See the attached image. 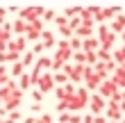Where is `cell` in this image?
<instances>
[{"label":"cell","mask_w":125,"mask_h":123,"mask_svg":"<svg viewBox=\"0 0 125 123\" xmlns=\"http://www.w3.org/2000/svg\"><path fill=\"white\" fill-rule=\"evenodd\" d=\"M75 37H80V39H89V37H95V27H91V25H80L77 30H75Z\"/></svg>","instance_id":"obj_11"},{"label":"cell","mask_w":125,"mask_h":123,"mask_svg":"<svg viewBox=\"0 0 125 123\" xmlns=\"http://www.w3.org/2000/svg\"><path fill=\"white\" fill-rule=\"evenodd\" d=\"M102 14H105V21H112L116 18L118 14H123V7L121 5H109V7H102Z\"/></svg>","instance_id":"obj_9"},{"label":"cell","mask_w":125,"mask_h":123,"mask_svg":"<svg viewBox=\"0 0 125 123\" xmlns=\"http://www.w3.org/2000/svg\"><path fill=\"white\" fill-rule=\"evenodd\" d=\"M9 119H14V121L18 123V121H21V112H18V110H16V112H11V114H9Z\"/></svg>","instance_id":"obj_42"},{"label":"cell","mask_w":125,"mask_h":123,"mask_svg":"<svg viewBox=\"0 0 125 123\" xmlns=\"http://www.w3.org/2000/svg\"><path fill=\"white\" fill-rule=\"evenodd\" d=\"M0 107H2V100H0Z\"/></svg>","instance_id":"obj_49"},{"label":"cell","mask_w":125,"mask_h":123,"mask_svg":"<svg viewBox=\"0 0 125 123\" xmlns=\"http://www.w3.org/2000/svg\"><path fill=\"white\" fill-rule=\"evenodd\" d=\"M36 123H55V119H52V116H50V114H48V112H43V114H41V116H36Z\"/></svg>","instance_id":"obj_30"},{"label":"cell","mask_w":125,"mask_h":123,"mask_svg":"<svg viewBox=\"0 0 125 123\" xmlns=\"http://www.w3.org/2000/svg\"><path fill=\"white\" fill-rule=\"evenodd\" d=\"M30 96H32V100H34V103H43V96H46V93H41L39 89H32V93H30Z\"/></svg>","instance_id":"obj_31"},{"label":"cell","mask_w":125,"mask_h":123,"mask_svg":"<svg viewBox=\"0 0 125 123\" xmlns=\"http://www.w3.org/2000/svg\"><path fill=\"white\" fill-rule=\"evenodd\" d=\"M71 119H73V114H71V112H62L57 121H59V123H71Z\"/></svg>","instance_id":"obj_34"},{"label":"cell","mask_w":125,"mask_h":123,"mask_svg":"<svg viewBox=\"0 0 125 123\" xmlns=\"http://www.w3.org/2000/svg\"><path fill=\"white\" fill-rule=\"evenodd\" d=\"M21 59H23L21 53H14V50H7V53H5V64H16Z\"/></svg>","instance_id":"obj_17"},{"label":"cell","mask_w":125,"mask_h":123,"mask_svg":"<svg viewBox=\"0 0 125 123\" xmlns=\"http://www.w3.org/2000/svg\"><path fill=\"white\" fill-rule=\"evenodd\" d=\"M93 123H107V116L100 114V116H93Z\"/></svg>","instance_id":"obj_41"},{"label":"cell","mask_w":125,"mask_h":123,"mask_svg":"<svg viewBox=\"0 0 125 123\" xmlns=\"http://www.w3.org/2000/svg\"><path fill=\"white\" fill-rule=\"evenodd\" d=\"M55 16H57V11H55V9H46V11H43V23H50V21H55Z\"/></svg>","instance_id":"obj_29"},{"label":"cell","mask_w":125,"mask_h":123,"mask_svg":"<svg viewBox=\"0 0 125 123\" xmlns=\"http://www.w3.org/2000/svg\"><path fill=\"white\" fill-rule=\"evenodd\" d=\"M30 87H32V78H30V73H23L18 78V89L21 91H30Z\"/></svg>","instance_id":"obj_15"},{"label":"cell","mask_w":125,"mask_h":123,"mask_svg":"<svg viewBox=\"0 0 125 123\" xmlns=\"http://www.w3.org/2000/svg\"><path fill=\"white\" fill-rule=\"evenodd\" d=\"M80 119H82V114H73V119H71V123H80Z\"/></svg>","instance_id":"obj_43"},{"label":"cell","mask_w":125,"mask_h":123,"mask_svg":"<svg viewBox=\"0 0 125 123\" xmlns=\"http://www.w3.org/2000/svg\"><path fill=\"white\" fill-rule=\"evenodd\" d=\"M41 43H43L46 48H57V37H55V32L46 27V30L41 32Z\"/></svg>","instance_id":"obj_8"},{"label":"cell","mask_w":125,"mask_h":123,"mask_svg":"<svg viewBox=\"0 0 125 123\" xmlns=\"http://www.w3.org/2000/svg\"><path fill=\"white\" fill-rule=\"evenodd\" d=\"M0 64H5V53H0Z\"/></svg>","instance_id":"obj_46"},{"label":"cell","mask_w":125,"mask_h":123,"mask_svg":"<svg viewBox=\"0 0 125 123\" xmlns=\"http://www.w3.org/2000/svg\"><path fill=\"white\" fill-rule=\"evenodd\" d=\"M112 59L116 62V66L125 64V48H123V46H116V48L112 50Z\"/></svg>","instance_id":"obj_13"},{"label":"cell","mask_w":125,"mask_h":123,"mask_svg":"<svg viewBox=\"0 0 125 123\" xmlns=\"http://www.w3.org/2000/svg\"><path fill=\"white\" fill-rule=\"evenodd\" d=\"M43 50H46V46H43L41 41H39V43H34V46H32V53H34L36 57H41V53H43Z\"/></svg>","instance_id":"obj_33"},{"label":"cell","mask_w":125,"mask_h":123,"mask_svg":"<svg viewBox=\"0 0 125 123\" xmlns=\"http://www.w3.org/2000/svg\"><path fill=\"white\" fill-rule=\"evenodd\" d=\"M18 11H21L18 5H9V7H7V14H16V16H18Z\"/></svg>","instance_id":"obj_39"},{"label":"cell","mask_w":125,"mask_h":123,"mask_svg":"<svg viewBox=\"0 0 125 123\" xmlns=\"http://www.w3.org/2000/svg\"><path fill=\"white\" fill-rule=\"evenodd\" d=\"M98 62L109 64V62H112V53H109V50H105V48H100V50H98Z\"/></svg>","instance_id":"obj_25"},{"label":"cell","mask_w":125,"mask_h":123,"mask_svg":"<svg viewBox=\"0 0 125 123\" xmlns=\"http://www.w3.org/2000/svg\"><path fill=\"white\" fill-rule=\"evenodd\" d=\"M43 11H46V7H41V5H30V7H23V9L18 11V18L25 21V23H32V21L43 18Z\"/></svg>","instance_id":"obj_1"},{"label":"cell","mask_w":125,"mask_h":123,"mask_svg":"<svg viewBox=\"0 0 125 123\" xmlns=\"http://www.w3.org/2000/svg\"><path fill=\"white\" fill-rule=\"evenodd\" d=\"M30 112H32V116H36V114L41 112V103H32V107H30Z\"/></svg>","instance_id":"obj_37"},{"label":"cell","mask_w":125,"mask_h":123,"mask_svg":"<svg viewBox=\"0 0 125 123\" xmlns=\"http://www.w3.org/2000/svg\"><path fill=\"white\" fill-rule=\"evenodd\" d=\"M11 27H14V32H16L18 37H25V34H27V30H30V23H25V21L16 18V21L11 23Z\"/></svg>","instance_id":"obj_12"},{"label":"cell","mask_w":125,"mask_h":123,"mask_svg":"<svg viewBox=\"0 0 125 123\" xmlns=\"http://www.w3.org/2000/svg\"><path fill=\"white\" fill-rule=\"evenodd\" d=\"M30 30H34V32H43V30H46V23H43V18L32 21V23H30Z\"/></svg>","instance_id":"obj_26"},{"label":"cell","mask_w":125,"mask_h":123,"mask_svg":"<svg viewBox=\"0 0 125 123\" xmlns=\"http://www.w3.org/2000/svg\"><path fill=\"white\" fill-rule=\"evenodd\" d=\"M73 64H84V66H86V53H84V50L73 53Z\"/></svg>","instance_id":"obj_24"},{"label":"cell","mask_w":125,"mask_h":123,"mask_svg":"<svg viewBox=\"0 0 125 123\" xmlns=\"http://www.w3.org/2000/svg\"><path fill=\"white\" fill-rule=\"evenodd\" d=\"M105 116H107V121H114V123H121V121L125 119L123 112H121V105H107Z\"/></svg>","instance_id":"obj_6"},{"label":"cell","mask_w":125,"mask_h":123,"mask_svg":"<svg viewBox=\"0 0 125 123\" xmlns=\"http://www.w3.org/2000/svg\"><path fill=\"white\" fill-rule=\"evenodd\" d=\"M80 123H93V114H84V116L80 119Z\"/></svg>","instance_id":"obj_40"},{"label":"cell","mask_w":125,"mask_h":123,"mask_svg":"<svg viewBox=\"0 0 125 123\" xmlns=\"http://www.w3.org/2000/svg\"><path fill=\"white\" fill-rule=\"evenodd\" d=\"M68 43H71V50H73V53H77V50H82L84 39H80V37H71V39H68Z\"/></svg>","instance_id":"obj_21"},{"label":"cell","mask_w":125,"mask_h":123,"mask_svg":"<svg viewBox=\"0 0 125 123\" xmlns=\"http://www.w3.org/2000/svg\"><path fill=\"white\" fill-rule=\"evenodd\" d=\"M116 91H121V89H118V84H116V82L112 80V78H109V80H105V82L100 84V89H98V93H100V96L105 98V100H109V98H112Z\"/></svg>","instance_id":"obj_4"},{"label":"cell","mask_w":125,"mask_h":123,"mask_svg":"<svg viewBox=\"0 0 125 123\" xmlns=\"http://www.w3.org/2000/svg\"><path fill=\"white\" fill-rule=\"evenodd\" d=\"M109 32H112V30H109V23H100V25H95V37H98V39L107 37Z\"/></svg>","instance_id":"obj_20"},{"label":"cell","mask_w":125,"mask_h":123,"mask_svg":"<svg viewBox=\"0 0 125 123\" xmlns=\"http://www.w3.org/2000/svg\"><path fill=\"white\" fill-rule=\"evenodd\" d=\"M121 103H123V91H116L114 96L107 100V105H121Z\"/></svg>","instance_id":"obj_27"},{"label":"cell","mask_w":125,"mask_h":123,"mask_svg":"<svg viewBox=\"0 0 125 123\" xmlns=\"http://www.w3.org/2000/svg\"><path fill=\"white\" fill-rule=\"evenodd\" d=\"M5 23H7V9L0 7V25H5Z\"/></svg>","instance_id":"obj_38"},{"label":"cell","mask_w":125,"mask_h":123,"mask_svg":"<svg viewBox=\"0 0 125 123\" xmlns=\"http://www.w3.org/2000/svg\"><path fill=\"white\" fill-rule=\"evenodd\" d=\"M93 71L102 78V80H109V78H112V73L107 71V64H105V62H95V64H93Z\"/></svg>","instance_id":"obj_14"},{"label":"cell","mask_w":125,"mask_h":123,"mask_svg":"<svg viewBox=\"0 0 125 123\" xmlns=\"http://www.w3.org/2000/svg\"><path fill=\"white\" fill-rule=\"evenodd\" d=\"M121 41H123V48H125V32L121 34Z\"/></svg>","instance_id":"obj_48"},{"label":"cell","mask_w":125,"mask_h":123,"mask_svg":"<svg viewBox=\"0 0 125 123\" xmlns=\"http://www.w3.org/2000/svg\"><path fill=\"white\" fill-rule=\"evenodd\" d=\"M23 123H36V116H27V119H23Z\"/></svg>","instance_id":"obj_44"},{"label":"cell","mask_w":125,"mask_h":123,"mask_svg":"<svg viewBox=\"0 0 125 123\" xmlns=\"http://www.w3.org/2000/svg\"><path fill=\"white\" fill-rule=\"evenodd\" d=\"M55 98H57V100H66V98H68L66 87H55Z\"/></svg>","instance_id":"obj_28"},{"label":"cell","mask_w":125,"mask_h":123,"mask_svg":"<svg viewBox=\"0 0 125 123\" xmlns=\"http://www.w3.org/2000/svg\"><path fill=\"white\" fill-rule=\"evenodd\" d=\"M89 110L93 116H100V114H105L107 110V100L100 96V93H91V100H89Z\"/></svg>","instance_id":"obj_3"},{"label":"cell","mask_w":125,"mask_h":123,"mask_svg":"<svg viewBox=\"0 0 125 123\" xmlns=\"http://www.w3.org/2000/svg\"><path fill=\"white\" fill-rule=\"evenodd\" d=\"M52 23H55L57 27H59V30H64V27H68V18H66V16H64V14H57V16H55V21H52Z\"/></svg>","instance_id":"obj_23"},{"label":"cell","mask_w":125,"mask_h":123,"mask_svg":"<svg viewBox=\"0 0 125 123\" xmlns=\"http://www.w3.org/2000/svg\"><path fill=\"white\" fill-rule=\"evenodd\" d=\"M109 30H112L114 34H118V37H121V34L125 32V14H118L116 18L109 21Z\"/></svg>","instance_id":"obj_7"},{"label":"cell","mask_w":125,"mask_h":123,"mask_svg":"<svg viewBox=\"0 0 125 123\" xmlns=\"http://www.w3.org/2000/svg\"><path fill=\"white\" fill-rule=\"evenodd\" d=\"M2 123H16V121H14V119H9V116H7V119H2Z\"/></svg>","instance_id":"obj_45"},{"label":"cell","mask_w":125,"mask_h":123,"mask_svg":"<svg viewBox=\"0 0 125 123\" xmlns=\"http://www.w3.org/2000/svg\"><path fill=\"white\" fill-rule=\"evenodd\" d=\"M52 80H55V87H64V84H68V75L66 73H52Z\"/></svg>","instance_id":"obj_19"},{"label":"cell","mask_w":125,"mask_h":123,"mask_svg":"<svg viewBox=\"0 0 125 123\" xmlns=\"http://www.w3.org/2000/svg\"><path fill=\"white\" fill-rule=\"evenodd\" d=\"M121 112H123V116H125V100H123V105H121Z\"/></svg>","instance_id":"obj_47"},{"label":"cell","mask_w":125,"mask_h":123,"mask_svg":"<svg viewBox=\"0 0 125 123\" xmlns=\"http://www.w3.org/2000/svg\"><path fill=\"white\" fill-rule=\"evenodd\" d=\"M55 57L62 62H73V50H71V43L66 39L57 41V48H55Z\"/></svg>","instance_id":"obj_2"},{"label":"cell","mask_w":125,"mask_h":123,"mask_svg":"<svg viewBox=\"0 0 125 123\" xmlns=\"http://www.w3.org/2000/svg\"><path fill=\"white\" fill-rule=\"evenodd\" d=\"M57 112H68V103H66V100H57Z\"/></svg>","instance_id":"obj_35"},{"label":"cell","mask_w":125,"mask_h":123,"mask_svg":"<svg viewBox=\"0 0 125 123\" xmlns=\"http://www.w3.org/2000/svg\"><path fill=\"white\" fill-rule=\"evenodd\" d=\"M23 73H25V66H23V64H21V62L11 64V68H9V78H16V80H18V78L23 75Z\"/></svg>","instance_id":"obj_16"},{"label":"cell","mask_w":125,"mask_h":123,"mask_svg":"<svg viewBox=\"0 0 125 123\" xmlns=\"http://www.w3.org/2000/svg\"><path fill=\"white\" fill-rule=\"evenodd\" d=\"M98 62V53H86V66H93Z\"/></svg>","instance_id":"obj_32"},{"label":"cell","mask_w":125,"mask_h":123,"mask_svg":"<svg viewBox=\"0 0 125 123\" xmlns=\"http://www.w3.org/2000/svg\"><path fill=\"white\" fill-rule=\"evenodd\" d=\"M34 62H36V55L32 53V50H27V53L23 55V59H21V64L27 68V66H34Z\"/></svg>","instance_id":"obj_18"},{"label":"cell","mask_w":125,"mask_h":123,"mask_svg":"<svg viewBox=\"0 0 125 123\" xmlns=\"http://www.w3.org/2000/svg\"><path fill=\"white\" fill-rule=\"evenodd\" d=\"M36 89H39L41 93H50L55 91V80H52V73H43L39 78V82H36Z\"/></svg>","instance_id":"obj_5"},{"label":"cell","mask_w":125,"mask_h":123,"mask_svg":"<svg viewBox=\"0 0 125 123\" xmlns=\"http://www.w3.org/2000/svg\"><path fill=\"white\" fill-rule=\"evenodd\" d=\"M73 66H75V64H73V62H68V64H64V68H62V73H66V75H71V73H73Z\"/></svg>","instance_id":"obj_36"},{"label":"cell","mask_w":125,"mask_h":123,"mask_svg":"<svg viewBox=\"0 0 125 123\" xmlns=\"http://www.w3.org/2000/svg\"><path fill=\"white\" fill-rule=\"evenodd\" d=\"M34 64H39V66L46 71V68H50L52 66V57H46V55H41V57H36V62Z\"/></svg>","instance_id":"obj_22"},{"label":"cell","mask_w":125,"mask_h":123,"mask_svg":"<svg viewBox=\"0 0 125 123\" xmlns=\"http://www.w3.org/2000/svg\"><path fill=\"white\" fill-rule=\"evenodd\" d=\"M82 50H84V53H98V50H100V41H98V37H89V39H84Z\"/></svg>","instance_id":"obj_10"}]
</instances>
